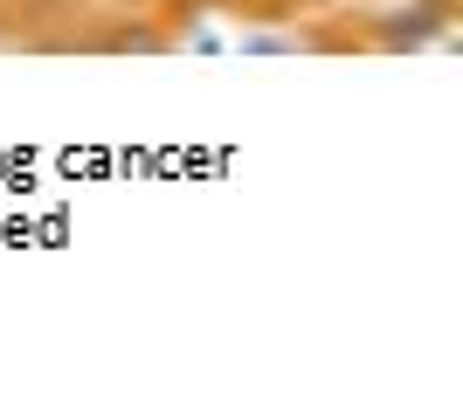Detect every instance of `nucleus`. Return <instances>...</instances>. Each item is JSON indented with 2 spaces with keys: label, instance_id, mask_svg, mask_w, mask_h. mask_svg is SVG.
<instances>
[{
  "label": "nucleus",
  "instance_id": "nucleus-1",
  "mask_svg": "<svg viewBox=\"0 0 463 401\" xmlns=\"http://www.w3.org/2000/svg\"><path fill=\"white\" fill-rule=\"evenodd\" d=\"M457 35V0H394L381 14H367V49L381 56H415Z\"/></svg>",
  "mask_w": 463,
  "mask_h": 401
},
{
  "label": "nucleus",
  "instance_id": "nucleus-2",
  "mask_svg": "<svg viewBox=\"0 0 463 401\" xmlns=\"http://www.w3.org/2000/svg\"><path fill=\"white\" fill-rule=\"evenodd\" d=\"M138 7H180V0H138Z\"/></svg>",
  "mask_w": 463,
  "mask_h": 401
}]
</instances>
